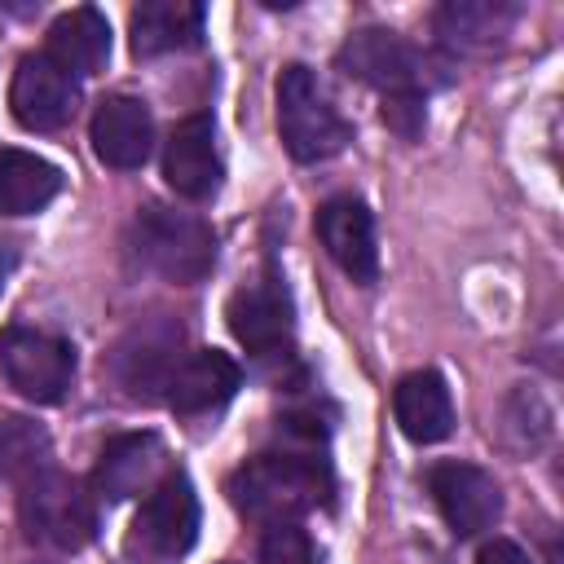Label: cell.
I'll list each match as a JSON object with an SVG mask.
<instances>
[{
    "instance_id": "cell-22",
    "label": "cell",
    "mask_w": 564,
    "mask_h": 564,
    "mask_svg": "<svg viewBox=\"0 0 564 564\" xmlns=\"http://www.w3.org/2000/svg\"><path fill=\"white\" fill-rule=\"evenodd\" d=\"M260 564H317V555H313L308 533L295 520H286V524H264Z\"/></svg>"
},
{
    "instance_id": "cell-3",
    "label": "cell",
    "mask_w": 564,
    "mask_h": 564,
    "mask_svg": "<svg viewBox=\"0 0 564 564\" xmlns=\"http://www.w3.org/2000/svg\"><path fill=\"white\" fill-rule=\"evenodd\" d=\"M278 132L295 163H322L348 145V123L308 66H286L278 79Z\"/></svg>"
},
{
    "instance_id": "cell-10",
    "label": "cell",
    "mask_w": 564,
    "mask_h": 564,
    "mask_svg": "<svg viewBox=\"0 0 564 564\" xmlns=\"http://www.w3.org/2000/svg\"><path fill=\"white\" fill-rule=\"evenodd\" d=\"M163 176L189 203H203V198L216 194V185H220V154H216V123H212V115L198 110V115H185L172 128V137L163 145Z\"/></svg>"
},
{
    "instance_id": "cell-11",
    "label": "cell",
    "mask_w": 564,
    "mask_h": 564,
    "mask_svg": "<svg viewBox=\"0 0 564 564\" xmlns=\"http://www.w3.org/2000/svg\"><path fill=\"white\" fill-rule=\"evenodd\" d=\"M317 238L352 282H375L379 242H375V216L366 212L361 198L339 194V198L322 203L317 207Z\"/></svg>"
},
{
    "instance_id": "cell-19",
    "label": "cell",
    "mask_w": 564,
    "mask_h": 564,
    "mask_svg": "<svg viewBox=\"0 0 564 564\" xmlns=\"http://www.w3.org/2000/svg\"><path fill=\"white\" fill-rule=\"evenodd\" d=\"M432 22H436L441 44H449L458 53H476V48L498 44L511 31L516 9L498 4V0H449V4L436 9Z\"/></svg>"
},
{
    "instance_id": "cell-9",
    "label": "cell",
    "mask_w": 564,
    "mask_h": 564,
    "mask_svg": "<svg viewBox=\"0 0 564 564\" xmlns=\"http://www.w3.org/2000/svg\"><path fill=\"white\" fill-rule=\"evenodd\" d=\"M75 101H79L75 79L57 62H48L44 53H31V57L18 62L13 88H9V106H13L22 128L53 132L75 115Z\"/></svg>"
},
{
    "instance_id": "cell-5",
    "label": "cell",
    "mask_w": 564,
    "mask_h": 564,
    "mask_svg": "<svg viewBox=\"0 0 564 564\" xmlns=\"http://www.w3.org/2000/svg\"><path fill=\"white\" fill-rule=\"evenodd\" d=\"M198 538V494L185 476H163L128 529V555L141 564H172Z\"/></svg>"
},
{
    "instance_id": "cell-8",
    "label": "cell",
    "mask_w": 564,
    "mask_h": 564,
    "mask_svg": "<svg viewBox=\"0 0 564 564\" xmlns=\"http://www.w3.org/2000/svg\"><path fill=\"white\" fill-rule=\"evenodd\" d=\"M427 494H432V502L445 516L454 538L485 533L502 511V494H498L494 476L485 467H471V463H436L427 471Z\"/></svg>"
},
{
    "instance_id": "cell-2",
    "label": "cell",
    "mask_w": 564,
    "mask_h": 564,
    "mask_svg": "<svg viewBox=\"0 0 564 564\" xmlns=\"http://www.w3.org/2000/svg\"><path fill=\"white\" fill-rule=\"evenodd\" d=\"M132 242L145 269L159 278L189 286L212 273L216 260V234L203 216L194 212H172V207H145L132 225Z\"/></svg>"
},
{
    "instance_id": "cell-17",
    "label": "cell",
    "mask_w": 564,
    "mask_h": 564,
    "mask_svg": "<svg viewBox=\"0 0 564 564\" xmlns=\"http://www.w3.org/2000/svg\"><path fill=\"white\" fill-rule=\"evenodd\" d=\"M207 9L194 0H145L132 9V53L159 57L176 48H194L203 40Z\"/></svg>"
},
{
    "instance_id": "cell-4",
    "label": "cell",
    "mask_w": 564,
    "mask_h": 564,
    "mask_svg": "<svg viewBox=\"0 0 564 564\" xmlns=\"http://www.w3.org/2000/svg\"><path fill=\"white\" fill-rule=\"evenodd\" d=\"M22 529L31 542H44L53 551H79L97 533V507L84 480L62 476L57 467L22 485Z\"/></svg>"
},
{
    "instance_id": "cell-12",
    "label": "cell",
    "mask_w": 564,
    "mask_h": 564,
    "mask_svg": "<svg viewBox=\"0 0 564 564\" xmlns=\"http://www.w3.org/2000/svg\"><path fill=\"white\" fill-rule=\"evenodd\" d=\"M93 154L106 163V167H119V172H132L150 159L154 150V119H150V106L141 97H128V93H115L97 106L93 115Z\"/></svg>"
},
{
    "instance_id": "cell-16",
    "label": "cell",
    "mask_w": 564,
    "mask_h": 564,
    "mask_svg": "<svg viewBox=\"0 0 564 564\" xmlns=\"http://www.w3.org/2000/svg\"><path fill=\"white\" fill-rule=\"evenodd\" d=\"M392 410H397L401 432L419 445H436L454 432V401H449V388L436 370L405 375L392 392Z\"/></svg>"
},
{
    "instance_id": "cell-24",
    "label": "cell",
    "mask_w": 564,
    "mask_h": 564,
    "mask_svg": "<svg viewBox=\"0 0 564 564\" xmlns=\"http://www.w3.org/2000/svg\"><path fill=\"white\" fill-rule=\"evenodd\" d=\"M476 564H533V560H529L511 538H489V542L480 546Z\"/></svg>"
},
{
    "instance_id": "cell-21",
    "label": "cell",
    "mask_w": 564,
    "mask_h": 564,
    "mask_svg": "<svg viewBox=\"0 0 564 564\" xmlns=\"http://www.w3.org/2000/svg\"><path fill=\"white\" fill-rule=\"evenodd\" d=\"M44 471H53L48 432L40 423H31V419H18V414L0 419V476L22 489Z\"/></svg>"
},
{
    "instance_id": "cell-18",
    "label": "cell",
    "mask_w": 564,
    "mask_h": 564,
    "mask_svg": "<svg viewBox=\"0 0 564 564\" xmlns=\"http://www.w3.org/2000/svg\"><path fill=\"white\" fill-rule=\"evenodd\" d=\"M44 57L57 62L66 75H97L110 57V22L88 4L62 13L48 26V53Z\"/></svg>"
},
{
    "instance_id": "cell-14",
    "label": "cell",
    "mask_w": 564,
    "mask_h": 564,
    "mask_svg": "<svg viewBox=\"0 0 564 564\" xmlns=\"http://www.w3.org/2000/svg\"><path fill=\"white\" fill-rule=\"evenodd\" d=\"M225 317H229L234 339L256 357H269L291 339V300L278 282H256V286L234 291Z\"/></svg>"
},
{
    "instance_id": "cell-23",
    "label": "cell",
    "mask_w": 564,
    "mask_h": 564,
    "mask_svg": "<svg viewBox=\"0 0 564 564\" xmlns=\"http://www.w3.org/2000/svg\"><path fill=\"white\" fill-rule=\"evenodd\" d=\"M383 119L401 137H419L423 132V97H383Z\"/></svg>"
},
{
    "instance_id": "cell-13",
    "label": "cell",
    "mask_w": 564,
    "mask_h": 564,
    "mask_svg": "<svg viewBox=\"0 0 564 564\" xmlns=\"http://www.w3.org/2000/svg\"><path fill=\"white\" fill-rule=\"evenodd\" d=\"M163 441L154 432H128V436H115L106 441L101 458H97V471H93V489L110 502H123V498H137V494H150L159 480H163Z\"/></svg>"
},
{
    "instance_id": "cell-15",
    "label": "cell",
    "mask_w": 564,
    "mask_h": 564,
    "mask_svg": "<svg viewBox=\"0 0 564 564\" xmlns=\"http://www.w3.org/2000/svg\"><path fill=\"white\" fill-rule=\"evenodd\" d=\"M238 383H242V375H238L234 357H225L216 348H203V352H189L172 366L167 405L176 414H207V410H220L238 392Z\"/></svg>"
},
{
    "instance_id": "cell-7",
    "label": "cell",
    "mask_w": 564,
    "mask_h": 564,
    "mask_svg": "<svg viewBox=\"0 0 564 564\" xmlns=\"http://www.w3.org/2000/svg\"><path fill=\"white\" fill-rule=\"evenodd\" d=\"M0 370L13 392H22L35 405H57L70 388L75 375V352L66 339L31 330V326H9L0 335Z\"/></svg>"
},
{
    "instance_id": "cell-20",
    "label": "cell",
    "mask_w": 564,
    "mask_h": 564,
    "mask_svg": "<svg viewBox=\"0 0 564 564\" xmlns=\"http://www.w3.org/2000/svg\"><path fill=\"white\" fill-rule=\"evenodd\" d=\"M62 189V172L26 150L0 154V216H31L53 203Z\"/></svg>"
},
{
    "instance_id": "cell-1",
    "label": "cell",
    "mask_w": 564,
    "mask_h": 564,
    "mask_svg": "<svg viewBox=\"0 0 564 564\" xmlns=\"http://www.w3.org/2000/svg\"><path fill=\"white\" fill-rule=\"evenodd\" d=\"M225 494L247 520L286 524V520H300L326 502L330 471H326L317 449H273V454L247 458L229 476Z\"/></svg>"
},
{
    "instance_id": "cell-6",
    "label": "cell",
    "mask_w": 564,
    "mask_h": 564,
    "mask_svg": "<svg viewBox=\"0 0 564 564\" xmlns=\"http://www.w3.org/2000/svg\"><path fill=\"white\" fill-rule=\"evenodd\" d=\"M335 62L344 75L379 88L383 97H423L427 84V57L414 44H405L397 31H379V26L348 35Z\"/></svg>"
}]
</instances>
